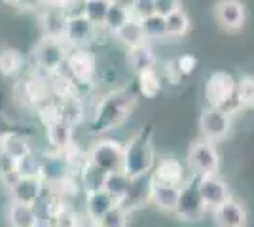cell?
I'll list each match as a JSON object with an SVG mask.
<instances>
[{
    "mask_svg": "<svg viewBox=\"0 0 254 227\" xmlns=\"http://www.w3.org/2000/svg\"><path fill=\"white\" fill-rule=\"evenodd\" d=\"M137 106V97L127 91L108 93L95 110V118L89 121V135H106L108 131L116 129L126 123Z\"/></svg>",
    "mask_w": 254,
    "mask_h": 227,
    "instance_id": "1",
    "label": "cell"
},
{
    "mask_svg": "<svg viewBox=\"0 0 254 227\" xmlns=\"http://www.w3.org/2000/svg\"><path fill=\"white\" fill-rule=\"evenodd\" d=\"M156 165V153L152 144V129L144 125L124 144V167L122 173L131 180L148 176Z\"/></svg>",
    "mask_w": 254,
    "mask_h": 227,
    "instance_id": "2",
    "label": "cell"
},
{
    "mask_svg": "<svg viewBox=\"0 0 254 227\" xmlns=\"http://www.w3.org/2000/svg\"><path fill=\"white\" fill-rule=\"evenodd\" d=\"M237 80L226 70H214L205 82V98L211 108L222 110L226 114H235L239 106L235 100Z\"/></svg>",
    "mask_w": 254,
    "mask_h": 227,
    "instance_id": "3",
    "label": "cell"
},
{
    "mask_svg": "<svg viewBox=\"0 0 254 227\" xmlns=\"http://www.w3.org/2000/svg\"><path fill=\"white\" fill-rule=\"evenodd\" d=\"M186 167L190 176L201 178V176H212L220 171V155L214 146V142L205 138L193 140L186 153Z\"/></svg>",
    "mask_w": 254,
    "mask_h": 227,
    "instance_id": "4",
    "label": "cell"
},
{
    "mask_svg": "<svg viewBox=\"0 0 254 227\" xmlns=\"http://www.w3.org/2000/svg\"><path fill=\"white\" fill-rule=\"evenodd\" d=\"M66 53H68V49H66L64 40L44 36L42 40L36 44L32 57H34V63L40 72H44L46 76H53L61 72L64 61H66Z\"/></svg>",
    "mask_w": 254,
    "mask_h": 227,
    "instance_id": "5",
    "label": "cell"
},
{
    "mask_svg": "<svg viewBox=\"0 0 254 227\" xmlns=\"http://www.w3.org/2000/svg\"><path fill=\"white\" fill-rule=\"evenodd\" d=\"M207 212H209V208L203 203L201 195L197 191V178L191 176L190 180L184 182L180 187L179 203H177V208L173 214L182 222H201Z\"/></svg>",
    "mask_w": 254,
    "mask_h": 227,
    "instance_id": "6",
    "label": "cell"
},
{
    "mask_svg": "<svg viewBox=\"0 0 254 227\" xmlns=\"http://www.w3.org/2000/svg\"><path fill=\"white\" fill-rule=\"evenodd\" d=\"M64 70H66L64 74L72 80L76 87H89L93 84L97 70L95 57L84 47H74L72 51L66 53Z\"/></svg>",
    "mask_w": 254,
    "mask_h": 227,
    "instance_id": "7",
    "label": "cell"
},
{
    "mask_svg": "<svg viewBox=\"0 0 254 227\" xmlns=\"http://www.w3.org/2000/svg\"><path fill=\"white\" fill-rule=\"evenodd\" d=\"M89 161L105 173H120L124 167V144L112 138L99 140L89 151Z\"/></svg>",
    "mask_w": 254,
    "mask_h": 227,
    "instance_id": "8",
    "label": "cell"
},
{
    "mask_svg": "<svg viewBox=\"0 0 254 227\" xmlns=\"http://www.w3.org/2000/svg\"><path fill=\"white\" fill-rule=\"evenodd\" d=\"M15 97L19 98L23 104H27L29 108H38L52 98V87L44 76L31 74L23 78L21 82H17Z\"/></svg>",
    "mask_w": 254,
    "mask_h": 227,
    "instance_id": "9",
    "label": "cell"
},
{
    "mask_svg": "<svg viewBox=\"0 0 254 227\" xmlns=\"http://www.w3.org/2000/svg\"><path fill=\"white\" fill-rule=\"evenodd\" d=\"M232 129V116L226 114L222 110L216 108H207L201 112L199 116V133L205 140L209 142H218L224 140Z\"/></svg>",
    "mask_w": 254,
    "mask_h": 227,
    "instance_id": "10",
    "label": "cell"
},
{
    "mask_svg": "<svg viewBox=\"0 0 254 227\" xmlns=\"http://www.w3.org/2000/svg\"><path fill=\"white\" fill-rule=\"evenodd\" d=\"M214 17L228 33H237L247 21V10L241 0H218L214 4Z\"/></svg>",
    "mask_w": 254,
    "mask_h": 227,
    "instance_id": "11",
    "label": "cell"
},
{
    "mask_svg": "<svg viewBox=\"0 0 254 227\" xmlns=\"http://www.w3.org/2000/svg\"><path fill=\"white\" fill-rule=\"evenodd\" d=\"M44 184H46V180L42 176H19L10 185L13 203L34 206L44 193Z\"/></svg>",
    "mask_w": 254,
    "mask_h": 227,
    "instance_id": "12",
    "label": "cell"
},
{
    "mask_svg": "<svg viewBox=\"0 0 254 227\" xmlns=\"http://www.w3.org/2000/svg\"><path fill=\"white\" fill-rule=\"evenodd\" d=\"M197 191H199L203 203L207 205L209 210L214 208V206L222 205L224 201L232 199L230 187H228V184L224 182L218 174L197 178Z\"/></svg>",
    "mask_w": 254,
    "mask_h": 227,
    "instance_id": "13",
    "label": "cell"
},
{
    "mask_svg": "<svg viewBox=\"0 0 254 227\" xmlns=\"http://www.w3.org/2000/svg\"><path fill=\"white\" fill-rule=\"evenodd\" d=\"M211 214L216 227H247V210L235 199H228L211 208Z\"/></svg>",
    "mask_w": 254,
    "mask_h": 227,
    "instance_id": "14",
    "label": "cell"
},
{
    "mask_svg": "<svg viewBox=\"0 0 254 227\" xmlns=\"http://www.w3.org/2000/svg\"><path fill=\"white\" fill-rule=\"evenodd\" d=\"M152 180H156L159 184L182 187V184L186 182V169H184V165L179 159H175V157H163L161 161L154 165Z\"/></svg>",
    "mask_w": 254,
    "mask_h": 227,
    "instance_id": "15",
    "label": "cell"
},
{
    "mask_svg": "<svg viewBox=\"0 0 254 227\" xmlns=\"http://www.w3.org/2000/svg\"><path fill=\"white\" fill-rule=\"evenodd\" d=\"M95 27L85 19L84 15L68 17L66 21V33H64V44L72 47H84L85 44L91 42Z\"/></svg>",
    "mask_w": 254,
    "mask_h": 227,
    "instance_id": "16",
    "label": "cell"
},
{
    "mask_svg": "<svg viewBox=\"0 0 254 227\" xmlns=\"http://www.w3.org/2000/svg\"><path fill=\"white\" fill-rule=\"evenodd\" d=\"M46 135H48V142L52 146L53 153H64L72 148V123L66 119H59L57 123H53L50 127H46Z\"/></svg>",
    "mask_w": 254,
    "mask_h": 227,
    "instance_id": "17",
    "label": "cell"
},
{
    "mask_svg": "<svg viewBox=\"0 0 254 227\" xmlns=\"http://www.w3.org/2000/svg\"><path fill=\"white\" fill-rule=\"evenodd\" d=\"M179 193L180 187L150 180V203H154L163 212H171V214L175 212L177 203H179Z\"/></svg>",
    "mask_w": 254,
    "mask_h": 227,
    "instance_id": "18",
    "label": "cell"
},
{
    "mask_svg": "<svg viewBox=\"0 0 254 227\" xmlns=\"http://www.w3.org/2000/svg\"><path fill=\"white\" fill-rule=\"evenodd\" d=\"M66 21L68 17L59 8H48L40 17V27L46 38H59L64 40L66 33Z\"/></svg>",
    "mask_w": 254,
    "mask_h": 227,
    "instance_id": "19",
    "label": "cell"
},
{
    "mask_svg": "<svg viewBox=\"0 0 254 227\" xmlns=\"http://www.w3.org/2000/svg\"><path fill=\"white\" fill-rule=\"evenodd\" d=\"M127 66L138 74L142 70H148V68H154L156 66V53L154 49L146 44H140V45H135V47H129L127 49Z\"/></svg>",
    "mask_w": 254,
    "mask_h": 227,
    "instance_id": "20",
    "label": "cell"
},
{
    "mask_svg": "<svg viewBox=\"0 0 254 227\" xmlns=\"http://www.w3.org/2000/svg\"><path fill=\"white\" fill-rule=\"evenodd\" d=\"M116 205H118V201L112 195L106 193L105 189L87 193V197H85V210H87V216L91 218L93 222L101 220L108 210H112Z\"/></svg>",
    "mask_w": 254,
    "mask_h": 227,
    "instance_id": "21",
    "label": "cell"
},
{
    "mask_svg": "<svg viewBox=\"0 0 254 227\" xmlns=\"http://www.w3.org/2000/svg\"><path fill=\"white\" fill-rule=\"evenodd\" d=\"M10 227H42V220L38 216L36 208L31 205L13 203L8 210Z\"/></svg>",
    "mask_w": 254,
    "mask_h": 227,
    "instance_id": "22",
    "label": "cell"
},
{
    "mask_svg": "<svg viewBox=\"0 0 254 227\" xmlns=\"http://www.w3.org/2000/svg\"><path fill=\"white\" fill-rule=\"evenodd\" d=\"M80 178H82V185L87 193H93V191H99V189H105V182H106V174L103 169H99L97 165L87 161L84 163L82 171H80Z\"/></svg>",
    "mask_w": 254,
    "mask_h": 227,
    "instance_id": "23",
    "label": "cell"
},
{
    "mask_svg": "<svg viewBox=\"0 0 254 227\" xmlns=\"http://www.w3.org/2000/svg\"><path fill=\"white\" fill-rule=\"evenodd\" d=\"M0 150L13 161H19V159L32 153L31 144L27 140V135H11L8 138H4L0 142Z\"/></svg>",
    "mask_w": 254,
    "mask_h": 227,
    "instance_id": "24",
    "label": "cell"
},
{
    "mask_svg": "<svg viewBox=\"0 0 254 227\" xmlns=\"http://www.w3.org/2000/svg\"><path fill=\"white\" fill-rule=\"evenodd\" d=\"M114 36H116L122 44H126L127 49L148 42L146 36H144V31H142V25H140V21L135 19V17H131V19H129V21H127Z\"/></svg>",
    "mask_w": 254,
    "mask_h": 227,
    "instance_id": "25",
    "label": "cell"
},
{
    "mask_svg": "<svg viewBox=\"0 0 254 227\" xmlns=\"http://www.w3.org/2000/svg\"><path fill=\"white\" fill-rule=\"evenodd\" d=\"M137 89L138 95L144 98H154L161 91V78L156 72V68H148L137 74Z\"/></svg>",
    "mask_w": 254,
    "mask_h": 227,
    "instance_id": "26",
    "label": "cell"
},
{
    "mask_svg": "<svg viewBox=\"0 0 254 227\" xmlns=\"http://www.w3.org/2000/svg\"><path fill=\"white\" fill-rule=\"evenodd\" d=\"M25 65V57L19 49L6 47L0 51V74L6 78H13L23 70Z\"/></svg>",
    "mask_w": 254,
    "mask_h": 227,
    "instance_id": "27",
    "label": "cell"
},
{
    "mask_svg": "<svg viewBox=\"0 0 254 227\" xmlns=\"http://www.w3.org/2000/svg\"><path fill=\"white\" fill-rule=\"evenodd\" d=\"M235 100L239 110H254V74H245L237 80Z\"/></svg>",
    "mask_w": 254,
    "mask_h": 227,
    "instance_id": "28",
    "label": "cell"
},
{
    "mask_svg": "<svg viewBox=\"0 0 254 227\" xmlns=\"http://www.w3.org/2000/svg\"><path fill=\"white\" fill-rule=\"evenodd\" d=\"M190 17H188V13L182 10H177L173 11L171 15L165 17V34L169 36V38H180V36H184V34H188L190 31Z\"/></svg>",
    "mask_w": 254,
    "mask_h": 227,
    "instance_id": "29",
    "label": "cell"
},
{
    "mask_svg": "<svg viewBox=\"0 0 254 227\" xmlns=\"http://www.w3.org/2000/svg\"><path fill=\"white\" fill-rule=\"evenodd\" d=\"M131 182H133V180H131L127 174L122 173V171H120V173H110V174H106L105 191L108 195H112L118 203H120L127 195V191H129Z\"/></svg>",
    "mask_w": 254,
    "mask_h": 227,
    "instance_id": "30",
    "label": "cell"
},
{
    "mask_svg": "<svg viewBox=\"0 0 254 227\" xmlns=\"http://www.w3.org/2000/svg\"><path fill=\"white\" fill-rule=\"evenodd\" d=\"M110 8L108 0H85L84 2V17L93 27H105L106 13Z\"/></svg>",
    "mask_w": 254,
    "mask_h": 227,
    "instance_id": "31",
    "label": "cell"
},
{
    "mask_svg": "<svg viewBox=\"0 0 254 227\" xmlns=\"http://www.w3.org/2000/svg\"><path fill=\"white\" fill-rule=\"evenodd\" d=\"M142 25V31L146 40H158V38H167L165 34V17L159 13H152L144 19H138Z\"/></svg>",
    "mask_w": 254,
    "mask_h": 227,
    "instance_id": "32",
    "label": "cell"
},
{
    "mask_svg": "<svg viewBox=\"0 0 254 227\" xmlns=\"http://www.w3.org/2000/svg\"><path fill=\"white\" fill-rule=\"evenodd\" d=\"M36 116L40 119L44 127H50L53 123H57L59 119H63V108H61V102L50 98L48 102H44L42 106L36 108Z\"/></svg>",
    "mask_w": 254,
    "mask_h": 227,
    "instance_id": "33",
    "label": "cell"
},
{
    "mask_svg": "<svg viewBox=\"0 0 254 227\" xmlns=\"http://www.w3.org/2000/svg\"><path fill=\"white\" fill-rule=\"evenodd\" d=\"M133 15H131V10H127V8H122V6H114V4H110V8H108V13H106V21H105V27L110 31L112 34H116L124 25H126L129 19H131Z\"/></svg>",
    "mask_w": 254,
    "mask_h": 227,
    "instance_id": "34",
    "label": "cell"
},
{
    "mask_svg": "<svg viewBox=\"0 0 254 227\" xmlns=\"http://www.w3.org/2000/svg\"><path fill=\"white\" fill-rule=\"evenodd\" d=\"M127 216H129V212H127L126 208L116 205L112 210H108L101 220H97L95 226L97 227H126Z\"/></svg>",
    "mask_w": 254,
    "mask_h": 227,
    "instance_id": "35",
    "label": "cell"
},
{
    "mask_svg": "<svg viewBox=\"0 0 254 227\" xmlns=\"http://www.w3.org/2000/svg\"><path fill=\"white\" fill-rule=\"evenodd\" d=\"M171 72H177L179 78H186V76H191L193 74V70L197 68V59L193 57L191 53H184L177 57L173 63H171Z\"/></svg>",
    "mask_w": 254,
    "mask_h": 227,
    "instance_id": "36",
    "label": "cell"
},
{
    "mask_svg": "<svg viewBox=\"0 0 254 227\" xmlns=\"http://www.w3.org/2000/svg\"><path fill=\"white\" fill-rule=\"evenodd\" d=\"M0 178H2V182L8 185V187L19 178L17 169H15V161L10 159L2 150H0Z\"/></svg>",
    "mask_w": 254,
    "mask_h": 227,
    "instance_id": "37",
    "label": "cell"
},
{
    "mask_svg": "<svg viewBox=\"0 0 254 227\" xmlns=\"http://www.w3.org/2000/svg\"><path fill=\"white\" fill-rule=\"evenodd\" d=\"M31 131L27 129V127H23L19 123H13L10 119L6 118H0V142L4 140V138H8L11 135H29Z\"/></svg>",
    "mask_w": 254,
    "mask_h": 227,
    "instance_id": "38",
    "label": "cell"
},
{
    "mask_svg": "<svg viewBox=\"0 0 254 227\" xmlns=\"http://www.w3.org/2000/svg\"><path fill=\"white\" fill-rule=\"evenodd\" d=\"M152 13H156L154 11V0H135V4L131 8V15L135 19H144Z\"/></svg>",
    "mask_w": 254,
    "mask_h": 227,
    "instance_id": "39",
    "label": "cell"
},
{
    "mask_svg": "<svg viewBox=\"0 0 254 227\" xmlns=\"http://www.w3.org/2000/svg\"><path fill=\"white\" fill-rule=\"evenodd\" d=\"M180 8H182L180 0H154V11L163 15V17H167V15H171L173 11L180 10Z\"/></svg>",
    "mask_w": 254,
    "mask_h": 227,
    "instance_id": "40",
    "label": "cell"
},
{
    "mask_svg": "<svg viewBox=\"0 0 254 227\" xmlns=\"http://www.w3.org/2000/svg\"><path fill=\"white\" fill-rule=\"evenodd\" d=\"M110 4H114V6H122V8H127V10H131L133 8V4H135V0H108Z\"/></svg>",
    "mask_w": 254,
    "mask_h": 227,
    "instance_id": "41",
    "label": "cell"
}]
</instances>
